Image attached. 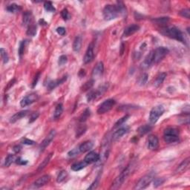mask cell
Segmentation results:
<instances>
[{"label": "cell", "mask_w": 190, "mask_h": 190, "mask_svg": "<svg viewBox=\"0 0 190 190\" xmlns=\"http://www.w3.org/2000/svg\"><path fill=\"white\" fill-rule=\"evenodd\" d=\"M147 80H148V74H144L140 76V80H139V84L140 86H144L146 83Z\"/></svg>", "instance_id": "f6af8a7d"}, {"label": "cell", "mask_w": 190, "mask_h": 190, "mask_svg": "<svg viewBox=\"0 0 190 190\" xmlns=\"http://www.w3.org/2000/svg\"><path fill=\"white\" fill-rule=\"evenodd\" d=\"M7 10H8V11H9L10 13L15 14V13L19 12V11L21 10V8L20 6H19V5H16V4H11V5H10L9 6H8Z\"/></svg>", "instance_id": "4dcf8cb0"}, {"label": "cell", "mask_w": 190, "mask_h": 190, "mask_svg": "<svg viewBox=\"0 0 190 190\" xmlns=\"http://www.w3.org/2000/svg\"><path fill=\"white\" fill-rule=\"evenodd\" d=\"M36 34V26L34 25H31L28 27V29L27 31V34L28 36H34Z\"/></svg>", "instance_id": "8d00e7d4"}, {"label": "cell", "mask_w": 190, "mask_h": 190, "mask_svg": "<svg viewBox=\"0 0 190 190\" xmlns=\"http://www.w3.org/2000/svg\"><path fill=\"white\" fill-rule=\"evenodd\" d=\"M68 177V172L65 170L63 171H61L59 173V175H58L57 178H56V181L58 183H61L63 181L66 180V178Z\"/></svg>", "instance_id": "836d02e7"}, {"label": "cell", "mask_w": 190, "mask_h": 190, "mask_svg": "<svg viewBox=\"0 0 190 190\" xmlns=\"http://www.w3.org/2000/svg\"><path fill=\"white\" fill-rule=\"evenodd\" d=\"M94 80H89V81L86 82V83L83 85V87H82V90H83V91H88L91 89L94 85Z\"/></svg>", "instance_id": "b9f144b4"}, {"label": "cell", "mask_w": 190, "mask_h": 190, "mask_svg": "<svg viewBox=\"0 0 190 190\" xmlns=\"http://www.w3.org/2000/svg\"><path fill=\"white\" fill-rule=\"evenodd\" d=\"M62 112H63V106L62 104H58L55 108V111L54 112V118L56 120L59 117H60Z\"/></svg>", "instance_id": "f1b7e54d"}, {"label": "cell", "mask_w": 190, "mask_h": 190, "mask_svg": "<svg viewBox=\"0 0 190 190\" xmlns=\"http://www.w3.org/2000/svg\"><path fill=\"white\" fill-rule=\"evenodd\" d=\"M164 140L167 144L176 143L179 140V131L175 128H168L165 129Z\"/></svg>", "instance_id": "277c9868"}, {"label": "cell", "mask_w": 190, "mask_h": 190, "mask_svg": "<svg viewBox=\"0 0 190 190\" xmlns=\"http://www.w3.org/2000/svg\"><path fill=\"white\" fill-rule=\"evenodd\" d=\"M32 13L31 11H25L23 14V18H22V22L25 26H30L31 21H32Z\"/></svg>", "instance_id": "cb8c5ba5"}, {"label": "cell", "mask_w": 190, "mask_h": 190, "mask_svg": "<svg viewBox=\"0 0 190 190\" xmlns=\"http://www.w3.org/2000/svg\"><path fill=\"white\" fill-rule=\"evenodd\" d=\"M21 150V146H15L14 147V151H15L16 153H18Z\"/></svg>", "instance_id": "6f0895ef"}, {"label": "cell", "mask_w": 190, "mask_h": 190, "mask_svg": "<svg viewBox=\"0 0 190 190\" xmlns=\"http://www.w3.org/2000/svg\"><path fill=\"white\" fill-rule=\"evenodd\" d=\"M51 154H50L48 157H45V159H44V161L42 162V164H41L39 166V167H38V171H41V170H42L47 165H48V164H49V161H50L51 160Z\"/></svg>", "instance_id": "d590c367"}, {"label": "cell", "mask_w": 190, "mask_h": 190, "mask_svg": "<svg viewBox=\"0 0 190 190\" xmlns=\"http://www.w3.org/2000/svg\"><path fill=\"white\" fill-rule=\"evenodd\" d=\"M165 109L163 106H157L153 108L150 111L149 114V121L151 124H155L159 120L160 117L164 114Z\"/></svg>", "instance_id": "8992f818"}, {"label": "cell", "mask_w": 190, "mask_h": 190, "mask_svg": "<svg viewBox=\"0 0 190 190\" xmlns=\"http://www.w3.org/2000/svg\"><path fill=\"white\" fill-rule=\"evenodd\" d=\"M189 163L190 158L189 157H187L186 159L183 161L180 164V165H178V166L175 169V174H179V173H183L184 171H185L189 168Z\"/></svg>", "instance_id": "e0dca14e"}, {"label": "cell", "mask_w": 190, "mask_h": 190, "mask_svg": "<svg viewBox=\"0 0 190 190\" xmlns=\"http://www.w3.org/2000/svg\"><path fill=\"white\" fill-rule=\"evenodd\" d=\"M154 173H149L148 175H145L143 178L140 179V181L136 184L135 186L134 187V189L136 190H141L144 189L146 188L154 180Z\"/></svg>", "instance_id": "5b68a950"}, {"label": "cell", "mask_w": 190, "mask_h": 190, "mask_svg": "<svg viewBox=\"0 0 190 190\" xmlns=\"http://www.w3.org/2000/svg\"><path fill=\"white\" fill-rule=\"evenodd\" d=\"M38 98H39V97H38V95L36 94H31L28 95V96L24 97V98L21 100L20 106H22V107H25V106H29V105L32 104V103L37 101Z\"/></svg>", "instance_id": "9c48e42d"}, {"label": "cell", "mask_w": 190, "mask_h": 190, "mask_svg": "<svg viewBox=\"0 0 190 190\" xmlns=\"http://www.w3.org/2000/svg\"><path fill=\"white\" fill-rule=\"evenodd\" d=\"M86 129H87V128H86V126H85V125L79 126L77 129H76V137H80V136L83 135V134L86 132Z\"/></svg>", "instance_id": "f35d334b"}, {"label": "cell", "mask_w": 190, "mask_h": 190, "mask_svg": "<svg viewBox=\"0 0 190 190\" xmlns=\"http://www.w3.org/2000/svg\"><path fill=\"white\" fill-rule=\"evenodd\" d=\"M44 8L45 9V11H49V12H54L56 11L55 8L54 7L53 4L51 2H45L44 3Z\"/></svg>", "instance_id": "74e56055"}, {"label": "cell", "mask_w": 190, "mask_h": 190, "mask_svg": "<svg viewBox=\"0 0 190 190\" xmlns=\"http://www.w3.org/2000/svg\"><path fill=\"white\" fill-rule=\"evenodd\" d=\"M116 104V101L113 99H109L106 100L103 102V103H101L100 106H99L98 109H97V114H103L105 113L108 112L111 109H112L114 106V105Z\"/></svg>", "instance_id": "ba28073f"}, {"label": "cell", "mask_w": 190, "mask_h": 190, "mask_svg": "<svg viewBox=\"0 0 190 190\" xmlns=\"http://www.w3.org/2000/svg\"><path fill=\"white\" fill-rule=\"evenodd\" d=\"M55 135H56V131H55V130H52V131L49 133V135L47 136L46 138L42 141V144H41L40 149L42 150V151H43V150L51 144V142L54 138Z\"/></svg>", "instance_id": "2e32d148"}, {"label": "cell", "mask_w": 190, "mask_h": 190, "mask_svg": "<svg viewBox=\"0 0 190 190\" xmlns=\"http://www.w3.org/2000/svg\"><path fill=\"white\" fill-rule=\"evenodd\" d=\"M140 30V26L137 25H131L129 26L128 28H126L123 33V36H130L135 34L136 32Z\"/></svg>", "instance_id": "d6986e66"}, {"label": "cell", "mask_w": 190, "mask_h": 190, "mask_svg": "<svg viewBox=\"0 0 190 190\" xmlns=\"http://www.w3.org/2000/svg\"><path fill=\"white\" fill-rule=\"evenodd\" d=\"M166 76V73H161L158 76L156 77L155 80H154V86H155V87H158V86H161V84H162L163 83H164V80H165Z\"/></svg>", "instance_id": "83f0119b"}, {"label": "cell", "mask_w": 190, "mask_h": 190, "mask_svg": "<svg viewBox=\"0 0 190 190\" xmlns=\"http://www.w3.org/2000/svg\"><path fill=\"white\" fill-rule=\"evenodd\" d=\"M128 129H129L127 127H123V128L119 129L118 130L115 131V132L112 135V140L114 141H116V140H119L120 138H121L125 134L128 132Z\"/></svg>", "instance_id": "44dd1931"}, {"label": "cell", "mask_w": 190, "mask_h": 190, "mask_svg": "<svg viewBox=\"0 0 190 190\" xmlns=\"http://www.w3.org/2000/svg\"><path fill=\"white\" fill-rule=\"evenodd\" d=\"M100 159V154L96 153L95 151H90L89 154H87L85 157L84 161L87 163L88 164H93V163H96Z\"/></svg>", "instance_id": "4fadbf2b"}, {"label": "cell", "mask_w": 190, "mask_h": 190, "mask_svg": "<svg viewBox=\"0 0 190 190\" xmlns=\"http://www.w3.org/2000/svg\"><path fill=\"white\" fill-rule=\"evenodd\" d=\"M131 171V166H129L126 167L120 175L116 178V179L114 180V182L111 184V189H117L120 188L123 184L124 183V181H126V178H128L129 175H130V173Z\"/></svg>", "instance_id": "7a4b0ae2"}, {"label": "cell", "mask_w": 190, "mask_h": 190, "mask_svg": "<svg viewBox=\"0 0 190 190\" xmlns=\"http://www.w3.org/2000/svg\"><path fill=\"white\" fill-rule=\"evenodd\" d=\"M154 64V53L153 51H151L149 54L146 56L144 61L142 63V67L144 69H148L149 67Z\"/></svg>", "instance_id": "ac0fdd59"}, {"label": "cell", "mask_w": 190, "mask_h": 190, "mask_svg": "<svg viewBox=\"0 0 190 190\" xmlns=\"http://www.w3.org/2000/svg\"><path fill=\"white\" fill-rule=\"evenodd\" d=\"M90 114H91L90 110H89V109H86V110L84 111V112H83V114H81V116L80 117V120H80V122H81V123L86 122V120H87V119L90 117Z\"/></svg>", "instance_id": "d6a6232c"}, {"label": "cell", "mask_w": 190, "mask_h": 190, "mask_svg": "<svg viewBox=\"0 0 190 190\" xmlns=\"http://www.w3.org/2000/svg\"><path fill=\"white\" fill-rule=\"evenodd\" d=\"M61 16H62V17L63 18V19H65V20H67V19H69V17H70L69 11H68V10L66 9V8L61 11Z\"/></svg>", "instance_id": "7dc6e473"}, {"label": "cell", "mask_w": 190, "mask_h": 190, "mask_svg": "<svg viewBox=\"0 0 190 190\" xmlns=\"http://www.w3.org/2000/svg\"><path fill=\"white\" fill-rule=\"evenodd\" d=\"M15 162L17 164H19V165H26V164H28V161H25V160H23V159H22L21 157L16 158V160Z\"/></svg>", "instance_id": "db71d44e"}, {"label": "cell", "mask_w": 190, "mask_h": 190, "mask_svg": "<svg viewBox=\"0 0 190 190\" xmlns=\"http://www.w3.org/2000/svg\"><path fill=\"white\" fill-rule=\"evenodd\" d=\"M26 44H27V40H24V41H22V42L20 43V45H19V55L20 56L24 54V51H25V46H26Z\"/></svg>", "instance_id": "ee69618b"}, {"label": "cell", "mask_w": 190, "mask_h": 190, "mask_svg": "<svg viewBox=\"0 0 190 190\" xmlns=\"http://www.w3.org/2000/svg\"><path fill=\"white\" fill-rule=\"evenodd\" d=\"M105 90V88L102 87L101 89H98L95 91H91L87 95V100L88 102H91L93 100H96L99 97H100L102 95V94L103 93Z\"/></svg>", "instance_id": "8fae6325"}, {"label": "cell", "mask_w": 190, "mask_h": 190, "mask_svg": "<svg viewBox=\"0 0 190 190\" xmlns=\"http://www.w3.org/2000/svg\"><path fill=\"white\" fill-rule=\"evenodd\" d=\"M1 51V56H2L4 64H5V63H7V62H8V59H9V57H8V54L6 53V51H5V50H4V49H1V51Z\"/></svg>", "instance_id": "bcb514c9"}, {"label": "cell", "mask_w": 190, "mask_h": 190, "mask_svg": "<svg viewBox=\"0 0 190 190\" xmlns=\"http://www.w3.org/2000/svg\"><path fill=\"white\" fill-rule=\"evenodd\" d=\"M161 33L166 36L171 38V39H176V40L182 42L184 43L186 42V38L184 34L180 31L178 28L175 27H170V28H165L161 30Z\"/></svg>", "instance_id": "6da1fadb"}, {"label": "cell", "mask_w": 190, "mask_h": 190, "mask_svg": "<svg viewBox=\"0 0 190 190\" xmlns=\"http://www.w3.org/2000/svg\"><path fill=\"white\" fill-rule=\"evenodd\" d=\"M67 56H65V55H62V56H60V57L59 58V62H58V63H59V66H63V65H65L66 62H67Z\"/></svg>", "instance_id": "c3c4849f"}, {"label": "cell", "mask_w": 190, "mask_h": 190, "mask_svg": "<svg viewBox=\"0 0 190 190\" xmlns=\"http://www.w3.org/2000/svg\"><path fill=\"white\" fill-rule=\"evenodd\" d=\"M152 22L157 24V25H164V24L168 23L169 21V17H157L153 19Z\"/></svg>", "instance_id": "f546056e"}, {"label": "cell", "mask_w": 190, "mask_h": 190, "mask_svg": "<svg viewBox=\"0 0 190 190\" xmlns=\"http://www.w3.org/2000/svg\"><path fill=\"white\" fill-rule=\"evenodd\" d=\"M39 73L38 74L34 77V81H33V84H32V87L34 88L35 86H36V83H37V82H38V80H39Z\"/></svg>", "instance_id": "9f6ffc18"}, {"label": "cell", "mask_w": 190, "mask_h": 190, "mask_svg": "<svg viewBox=\"0 0 190 190\" xmlns=\"http://www.w3.org/2000/svg\"><path fill=\"white\" fill-rule=\"evenodd\" d=\"M151 130V126L150 125H144V126H140V128L137 130V132H138L139 135L143 136L146 134L147 133L149 132Z\"/></svg>", "instance_id": "4316f807"}, {"label": "cell", "mask_w": 190, "mask_h": 190, "mask_svg": "<svg viewBox=\"0 0 190 190\" xmlns=\"http://www.w3.org/2000/svg\"><path fill=\"white\" fill-rule=\"evenodd\" d=\"M22 144H25V145H33V144H34V141L29 140V139L25 138L22 140Z\"/></svg>", "instance_id": "11a10c76"}, {"label": "cell", "mask_w": 190, "mask_h": 190, "mask_svg": "<svg viewBox=\"0 0 190 190\" xmlns=\"http://www.w3.org/2000/svg\"><path fill=\"white\" fill-rule=\"evenodd\" d=\"M154 53V63H158L161 62L169 53V50L166 47H158L157 49L153 51Z\"/></svg>", "instance_id": "52a82bcc"}, {"label": "cell", "mask_w": 190, "mask_h": 190, "mask_svg": "<svg viewBox=\"0 0 190 190\" xmlns=\"http://www.w3.org/2000/svg\"><path fill=\"white\" fill-rule=\"evenodd\" d=\"M103 71H104L103 63L102 62H98L92 71V77L95 78V79L100 77L103 75Z\"/></svg>", "instance_id": "7c38bea8"}, {"label": "cell", "mask_w": 190, "mask_h": 190, "mask_svg": "<svg viewBox=\"0 0 190 190\" xmlns=\"http://www.w3.org/2000/svg\"><path fill=\"white\" fill-rule=\"evenodd\" d=\"M56 32L58 34L61 35V36H64L66 34V29L63 27H59L56 28Z\"/></svg>", "instance_id": "f5cc1de1"}, {"label": "cell", "mask_w": 190, "mask_h": 190, "mask_svg": "<svg viewBox=\"0 0 190 190\" xmlns=\"http://www.w3.org/2000/svg\"><path fill=\"white\" fill-rule=\"evenodd\" d=\"M98 184H99L98 179L95 180V181H94L91 184L90 186L88 188V189H95L97 188V186H98Z\"/></svg>", "instance_id": "816d5d0a"}, {"label": "cell", "mask_w": 190, "mask_h": 190, "mask_svg": "<svg viewBox=\"0 0 190 190\" xmlns=\"http://www.w3.org/2000/svg\"><path fill=\"white\" fill-rule=\"evenodd\" d=\"M50 175H45L43 176L40 177L38 178L37 180H36V181H34V183L33 184V186L34 188H40V187L45 186L47 183L50 181Z\"/></svg>", "instance_id": "9a60e30c"}, {"label": "cell", "mask_w": 190, "mask_h": 190, "mask_svg": "<svg viewBox=\"0 0 190 190\" xmlns=\"http://www.w3.org/2000/svg\"><path fill=\"white\" fill-rule=\"evenodd\" d=\"M129 117L130 116L129 115V114H126V115L123 116V117H121L120 119H119V120L116 122L115 124H114V128H117V127H119V126H122V125H123L125 122L128 120V119L129 118Z\"/></svg>", "instance_id": "e575fe53"}, {"label": "cell", "mask_w": 190, "mask_h": 190, "mask_svg": "<svg viewBox=\"0 0 190 190\" xmlns=\"http://www.w3.org/2000/svg\"><path fill=\"white\" fill-rule=\"evenodd\" d=\"M16 160V158L15 156L13 155V154H9L5 161V166L6 167L10 166L13 163L15 162Z\"/></svg>", "instance_id": "1f68e13d"}, {"label": "cell", "mask_w": 190, "mask_h": 190, "mask_svg": "<svg viewBox=\"0 0 190 190\" xmlns=\"http://www.w3.org/2000/svg\"><path fill=\"white\" fill-rule=\"evenodd\" d=\"M80 150H79V148H76V149H72L71 151H70L69 152V157H74V156L77 155L79 153H80Z\"/></svg>", "instance_id": "681fc988"}, {"label": "cell", "mask_w": 190, "mask_h": 190, "mask_svg": "<svg viewBox=\"0 0 190 190\" xmlns=\"http://www.w3.org/2000/svg\"><path fill=\"white\" fill-rule=\"evenodd\" d=\"M82 46V38L81 36H78L74 39L73 42V50L75 52H79L81 49Z\"/></svg>", "instance_id": "d4e9b609"}, {"label": "cell", "mask_w": 190, "mask_h": 190, "mask_svg": "<svg viewBox=\"0 0 190 190\" xmlns=\"http://www.w3.org/2000/svg\"><path fill=\"white\" fill-rule=\"evenodd\" d=\"M159 146V140L156 135H149L148 138V148L150 150H156Z\"/></svg>", "instance_id": "5bb4252c"}, {"label": "cell", "mask_w": 190, "mask_h": 190, "mask_svg": "<svg viewBox=\"0 0 190 190\" xmlns=\"http://www.w3.org/2000/svg\"><path fill=\"white\" fill-rule=\"evenodd\" d=\"M103 14L105 20L111 21L116 19L120 15V13L116 5H107L103 9Z\"/></svg>", "instance_id": "3957f363"}, {"label": "cell", "mask_w": 190, "mask_h": 190, "mask_svg": "<svg viewBox=\"0 0 190 190\" xmlns=\"http://www.w3.org/2000/svg\"><path fill=\"white\" fill-rule=\"evenodd\" d=\"M166 180L164 179V178H154L153 180V184H154V187H158L160 186H161L162 184H164Z\"/></svg>", "instance_id": "60d3db41"}, {"label": "cell", "mask_w": 190, "mask_h": 190, "mask_svg": "<svg viewBox=\"0 0 190 190\" xmlns=\"http://www.w3.org/2000/svg\"><path fill=\"white\" fill-rule=\"evenodd\" d=\"M179 14L184 18H186V19H189L190 18V11L188 8H186V9L181 10L179 12Z\"/></svg>", "instance_id": "7bdbcfd3"}, {"label": "cell", "mask_w": 190, "mask_h": 190, "mask_svg": "<svg viewBox=\"0 0 190 190\" xmlns=\"http://www.w3.org/2000/svg\"><path fill=\"white\" fill-rule=\"evenodd\" d=\"M117 9H118V11L119 13H120V15H123V14H125L126 13V7H125L124 4L122 2H118L117 3Z\"/></svg>", "instance_id": "ab89813d"}, {"label": "cell", "mask_w": 190, "mask_h": 190, "mask_svg": "<svg viewBox=\"0 0 190 190\" xmlns=\"http://www.w3.org/2000/svg\"><path fill=\"white\" fill-rule=\"evenodd\" d=\"M94 143L92 141H86L83 143L81 145L79 146V150L80 152H86L89 151L93 148Z\"/></svg>", "instance_id": "603a6c76"}, {"label": "cell", "mask_w": 190, "mask_h": 190, "mask_svg": "<svg viewBox=\"0 0 190 190\" xmlns=\"http://www.w3.org/2000/svg\"><path fill=\"white\" fill-rule=\"evenodd\" d=\"M94 59V44L93 42L90 44L88 47L85 54L84 58H83V62L85 64H88L89 62H91Z\"/></svg>", "instance_id": "30bf717a"}, {"label": "cell", "mask_w": 190, "mask_h": 190, "mask_svg": "<svg viewBox=\"0 0 190 190\" xmlns=\"http://www.w3.org/2000/svg\"><path fill=\"white\" fill-rule=\"evenodd\" d=\"M67 79V76H63L62 79L60 80H54V81H51L49 82L48 86H47V88L49 89V90H53L54 89H55L56 87H57L59 85L62 84V83H64L65 81Z\"/></svg>", "instance_id": "7402d4cb"}, {"label": "cell", "mask_w": 190, "mask_h": 190, "mask_svg": "<svg viewBox=\"0 0 190 190\" xmlns=\"http://www.w3.org/2000/svg\"><path fill=\"white\" fill-rule=\"evenodd\" d=\"M28 112H29V111L25 110V111H19V112L16 113L14 115H13L12 117H11V120H10V122L12 123H16V122L18 121V120H21L22 118L25 117V116L28 114Z\"/></svg>", "instance_id": "ffe728a7"}, {"label": "cell", "mask_w": 190, "mask_h": 190, "mask_svg": "<svg viewBox=\"0 0 190 190\" xmlns=\"http://www.w3.org/2000/svg\"><path fill=\"white\" fill-rule=\"evenodd\" d=\"M39 113L38 112H34V113H32L31 115V117H30V120H29V123H33L34 121H35V120H36V119L38 118V117H39Z\"/></svg>", "instance_id": "f907efd6"}, {"label": "cell", "mask_w": 190, "mask_h": 190, "mask_svg": "<svg viewBox=\"0 0 190 190\" xmlns=\"http://www.w3.org/2000/svg\"><path fill=\"white\" fill-rule=\"evenodd\" d=\"M87 164H88L85 161H80V162L75 163V164H74L73 165L71 166V170H73V171H80V170L86 168V166H87Z\"/></svg>", "instance_id": "484cf974"}]
</instances>
